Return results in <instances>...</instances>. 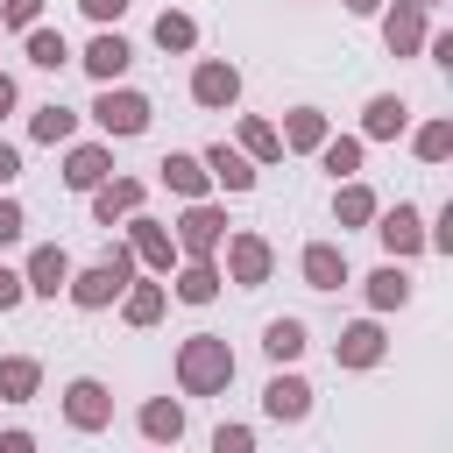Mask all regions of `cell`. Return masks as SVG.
Here are the masks:
<instances>
[{
    "label": "cell",
    "instance_id": "cell-35",
    "mask_svg": "<svg viewBox=\"0 0 453 453\" xmlns=\"http://www.w3.org/2000/svg\"><path fill=\"white\" fill-rule=\"evenodd\" d=\"M21 304H28V283H21V269H7V262H0V319H7V311H21Z\"/></svg>",
    "mask_w": 453,
    "mask_h": 453
},
{
    "label": "cell",
    "instance_id": "cell-27",
    "mask_svg": "<svg viewBox=\"0 0 453 453\" xmlns=\"http://www.w3.org/2000/svg\"><path fill=\"white\" fill-rule=\"evenodd\" d=\"M42 389V361L35 354H0V403H35Z\"/></svg>",
    "mask_w": 453,
    "mask_h": 453
},
{
    "label": "cell",
    "instance_id": "cell-22",
    "mask_svg": "<svg viewBox=\"0 0 453 453\" xmlns=\"http://www.w3.org/2000/svg\"><path fill=\"white\" fill-rule=\"evenodd\" d=\"M156 177H163L177 198H212V177H205V163H198L191 149H170V156L156 163Z\"/></svg>",
    "mask_w": 453,
    "mask_h": 453
},
{
    "label": "cell",
    "instance_id": "cell-9",
    "mask_svg": "<svg viewBox=\"0 0 453 453\" xmlns=\"http://www.w3.org/2000/svg\"><path fill=\"white\" fill-rule=\"evenodd\" d=\"M375 14H382L389 57H418V50H425V28H432V7H425V0H396V7H375Z\"/></svg>",
    "mask_w": 453,
    "mask_h": 453
},
{
    "label": "cell",
    "instance_id": "cell-29",
    "mask_svg": "<svg viewBox=\"0 0 453 453\" xmlns=\"http://www.w3.org/2000/svg\"><path fill=\"white\" fill-rule=\"evenodd\" d=\"M71 134H78V106L50 99V106H35V113H28V142H42V149H64Z\"/></svg>",
    "mask_w": 453,
    "mask_h": 453
},
{
    "label": "cell",
    "instance_id": "cell-11",
    "mask_svg": "<svg viewBox=\"0 0 453 453\" xmlns=\"http://www.w3.org/2000/svg\"><path fill=\"white\" fill-rule=\"evenodd\" d=\"M262 418H269V425H304V418H311V382L290 375V368H276V375L262 382Z\"/></svg>",
    "mask_w": 453,
    "mask_h": 453
},
{
    "label": "cell",
    "instance_id": "cell-24",
    "mask_svg": "<svg viewBox=\"0 0 453 453\" xmlns=\"http://www.w3.org/2000/svg\"><path fill=\"white\" fill-rule=\"evenodd\" d=\"M375 205H382V198H375L361 177H340V184H333V226H340V234H347V226H368Z\"/></svg>",
    "mask_w": 453,
    "mask_h": 453
},
{
    "label": "cell",
    "instance_id": "cell-42",
    "mask_svg": "<svg viewBox=\"0 0 453 453\" xmlns=\"http://www.w3.org/2000/svg\"><path fill=\"white\" fill-rule=\"evenodd\" d=\"M0 453H35V432H21V425H14V432H0Z\"/></svg>",
    "mask_w": 453,
    "mask_h": 453
},
{
    "label": "cell",
    "instance_id": "cell-33",
    "mask_svg": "<svg viewBox=\"0 0 453 453\" xmlns=\"http://www.w3.org/2000/svg\"><path fill=\"white\" fill-rule=\"evenodd\" d=\"M234 142H241V149H248L255 163H276V156H283V134H276V120H262V113H241Z\"/></svg>",
    "mask_w": 453,
    "mask_h": 453
},
{
    "label": "cell",
    "instance_id": "cell-17",
    "mask_svg": "<svg viewBox=\"0 0 453 453\" xmlns=\"http://www.w3.org/2000/svg\"><path fill=\"white\" fill-rule=\"evenodd\" d=\"M71 269H78V262H71L57 241H42V248H28V262H21V283H28V297H64Z\"/></svg>",
    "mask_w": 453,
    "mask_h": 453
},
{
    "label": "cell",
    "instance_id": "cell-34",
    "mask_svg": "<svg viewBox=\"0 0 453 453\" xmlns=\"http://www.w3.org/2000/svg\"><path fill=\"white\" fill-rule=\"evenodd\" d=\"M156 50L191 57V50H198V21H191V14H177V7H163V14H156Z\"/></svg>",
    "mask_w": 453,
    "mask_h": 453
},
{
    "label": "cell",
    "instance_id": "cell-13",
    "mask_svg": "<svg viewBox=\"0 0 453 453\" xmlns=\"http://www.w3.org/2000/svg\"><path fill=\"white\" fill-rule=\"evenodd\" d=\"M71 64H85V78H92V85H113V78H127L134 50H127V35H120V28H99V35L85 42V57H71Z\"/></svg>",
    "mask_w": 453,
    "mask_h": 453
},
{
    "label": "cell",
    "instance_id": "cell-40",
    "mask_svg": "<svg viewBox=\"0 0 453 453\" xmlns=\"http://www.w3.org/2000/svg\"><path fill=\"white\" fill-rule=\"evenodd\" d=\"M425 50H432V64H453V28H425Z\"/></svg>",
    "mask_w": 453,
    "mask_h": 453
},
{
    "label": "cell",
    "instance_id": "cell-2",
    "mask_svg": "<svg viewBox=\"0 0 453 453\" xmlns=\"http://www.w3.org/2000/svg\"><path fill=\"white\" fill-rule=\"evenodd\" d=\"M226 382H234V347L219 333L177 340V389L184 396H226Z\"/></svg>",
    "mask_w": 453,
    "mask_h": 453
},
{
    "label": "cell",
    "instance_id": "cell-5",
    "mask_svg": "<svg viewBox=\"0 0 453 453\" xmlns=\"http://www.w3.org/2000/svg\"><path fill=\"white\" fill-rule=\"evenodd\" d=\"M170 234H177V262H184V255H219V241H226V205L184 198V219H177Z\"/></svg>",
    "mask_w": 453,
    "mask_h": 453
},
{
    "label": "cell",
    "instance_id": "cell-1",
    "mask_svg": "<svg viewBox=\"0 0 453 453\" xmlns=\"http://www.w3.org/2000/svg\"><path fill=\"white\" fill-rule=\"evenodd\" d=\"M142 276V262H134V248L127 241H113L99 262H85V269H71V283H64V297L78 304V311H106V304H120V290Z\"/></svg>",
    "mask_w": 453,
    "mask_h": 453
},
{
    "label": "cell",
    "instance_id": "cell-39",
    "mask_svg": "<svg viewBox=\"0 0 453 453\" xmlns=\"http://www.w3.org/2000/svg\"><path fill=\"white\" fill-rule=\"evenodd\" d=\"M78 14H85V21H99V28H113V21L127 14V0H78Z\"/></svg>",
    "mask_w": 453,
    "mask_h": 453
},
{
    "label": "cell",
    "instance_id": "cell-10",
    "mask_svg": "<svg viewBox=\"0 0 453 453\" xmlns=\"http://www.w3.org/2000/svg\"><path fill=\"white\" fill-rule=\"evenodd\" d=\"M234 99H241V71H234L226 57H198V64H191V106L226 113Z\"/></svg>",
    "mask_w": 453,
    "mask_h": 453
},
{
    "label": "cell",
    "instance_id": "cell-20",
    "mask_svg": "<svg viewBox=\"0 0 453 453\" xmlns=\"http://www.w3.org/2000/svg\"><path fill=\"white\" fill-rule=\"evenodd\" d=\"M411 127V106H403V92H375L368 106H361V142H396Z\"/></svg>",
    "mask_w": 453,
    "mask_h": 453
},
{
    "label": "cell",
    "instance_id": "cell-32",
    "mask_svg": "<svg viewBox=\"0 0 453 453\" xmlns=\"http://www.w3.org/2000/svg\"><path fill=\"white\" fill-rule=\"evenodd\" d=\"M304 347H311V333H304V319H269V326H262V354H269L276 368H290V361H297Z\"/></svg>",
    "mask_w": 453,
    "mask_h": 453
},
{
    "label": "cell",
    "instance_id": "cell-12",
    "mask_svg": "<svg viewBox=\"0 0 453 453\" xmlns=\"http://www.w3.org/2000/svg\"><path fill=\"white\" fill-rule=\"evenodd\" d=\"M382 354H389V340H382V326L375 319H354V326H340V340H333V368H382Z\"/></svg>",
    "mask_w": 453,
    "mask_h": 453
},
{
    "label": "cell",
    "instance_id": "cell-25",
    "mask_svg": "<svg viewBox=\"0 0 453 453\" xmlns=\"http://www.w3.org/2000/svg\"><path fill=\"white\" fill-rule=\"evenodd\" d=\"M163 311H170V290H163V283H142V276H134V283L120 290V319H127L134 333H149Z\"/></svg>",
    "mask_w": 453,
    "mask_h": 453
},
{
    "label": "cell",
    "instance_id": "cell-45",
    "mask_svg": "<svg viewBox=\"0 0 453 453\" xmlns=\"http://www.w3.org/2000/svg\"><path fill=\"white\" fill-rule=\"evenodd\" d=\"M425 7H446V0H425Z\"/></svg>",
    "mask_w": 453,
    "mask_h": 453
},
{
    "label": "cell",
    "instance_id": "cell-16",
    "mask_svg": "<svg viewBox=\"0 0 453 453\" xmlns=\"http://www.w3.org/2000/svg\"><path fill=\"white\" fill-rule=\"evenodd\" d=\"M297 276H304V290H340V283H354V269H347V248H340V241H304Z\"/></svg>",
    "mask_w": 453,
    "mask_h": 453
},
{
    "label": "cell",
    "instance_id": "cell-36",
    "mask_svg": "<svg viewBox=\"0 0 453 453\" xmlns=\"http://www.w3.org/2000/svg\"><path fill=\"white\" fill-rule=\"evenodd\" d=\"M28 234V212H21V198H0V248H14Z\"/></svg>",
    "mask_w": 453,
    "mask_h": 453
},
{
    "label": "cell",
    "instance_id": "cell-37",
    "mask_svg": "<svg viewBox=\"0 0 453 453\" xmlns=\"http://www.w3.org/2000/svg\"><path fill=\"white\" fill-rule=\"evenodd\" d=\"M42 21V0H0V28H28Z\"/></svg>",
    "mask_w": 453,
    "mask_h": 453
},
{
    "label": "cell",
    "instance_id": "cell-30",
    "mask_svg": "<svg viewBox=\"0 0 453 453\" xmlns=\"http://www.w3.org/2000/svg\"><path fill=\"white\" fill-rule=\"evenodd\" d=\"M311 156H319V170L340 184V177H361V156H368V142H361V134H326Z\"/></svg>",
    "mask_w": 453,
    "mask_h": 453
},
{
    "label": "cell",
    "instance_id": "cell-26",
    "mask_svg": "<svg viewBox=\"0 0 453 453\" xmlns=\"http://www.w3.org/2000/svg\"><path fill=\"white\" fill-rule=\"evenodd\" d=\"M134 425H142V439L177 446V439H184V403H177V396H149V403L134 411Z\"/></svg>",
    "mask_w": 453,
    "mask_h": 453
},
{
    "label": "cell",
    "instance_id": "cell-43",
    "mask_svg": "<svg viewBox=\"0 0 453 453\" xmlns=\"http://www.w3.org/2000/svg\"><path fill=\"white\" fill-rule=\"evenodd\" d=\"M21 106V85H14V71H0V120Z\"/></svg>",
    "mask_w": 453,
    "mask_h": 453
},
{
    "label": "cell",
    "instance_id": "cell-38",
    "mask_svg": "<svg viewBox=\"0 0 453 453\" xmlns=\"http://www.w3.org/2000/svg\"><path fill=\"white\" fill-rule=\"evenodd\" d=\"M248 446H255L248 425H219V432H212V453H248Z\"/></svg>",
    "mask_w": 453,
    "mask_h": 453
},
{
    "label": "cell",
    "instance_id": "cell-3",
    "mask_svg": "<svg viewBox=\"0 0 453 453\" xmlns=\"http://www.w3.org/2000/svg\"><path fill=\"white\" fill-rule=\"evenodd\" d=\"M149 120H156V106H149V92H134V85H99V99H92V127L106 134V142H134V134H149Z\"/></svg>",
    "mask_w": 453,
    "mask_h": 453
},
{
    "label": "cell",
    "instance_id": "cell-6",
    "mask_svg": "<svg viewBox=\"0 0 453 453\" xmlns=\"http://www.w3.org/2000/svg\"><path fill=\"white\" fill-rule=\"evenodd\" d=\"M368 234L389 248V262H411V255H425V212L418 205H375V219H368Z\"/></svg>",
    "mask_w": 453,
    "mask_h": 453
},
{
    "label": "cell",
    "instance_id": "cell-14",
    "mask_svg": "<svg viewBox=\"0 0 453 453\" xmlns=\"http://www.w3.org/2000/svg\"><path fill=\"white\" fill-rule=\"evenodd\" d=\"M99 177H113V142H106V134H99V142H78V134H71V142H64V184H71V191H92Z\"/></svg>",
    "mask_w": 453,
    "mask_h": 453
},
{
    "label": "cell",
    "instance_id": "cell-31",
    "mask_svg": "<svg viewBox=\"0 0 453 453\" xmlns=\"http://www.w3.org/2000/svg\"><path fill=\"white\" fill-rule=\"evenodd\" d=\"M403 134H411V156L432 163V170L453 156V120H446V113H432V120H418V127H403Z\"/></svg>",
    "mask_w": 453,
    "mask_h": 453
},
{
    "label": "cell",
    "instance_id": "cell-21",
    "mask_svg": "<svg viewBox=\"0 0 453 453\" xmlns=\"http://www.w3.org/2000/svg\"><path fill=\"white\" fill-rule=\"evenodd\" d=\"M276 134H283V156H311V149H319V142L333 134V120H326L319 106H290Z\"/></svg>",
    "mask_w": 453,
    "mask_h": 453
},
{
    "label": "cell",
    "instance_id": "cell-4",
    "mask_svg": "<svg viewBox=\"0 0 453 453\" xmlns=\"http://www.w3.org/2000/svg\"><path fill=\"white\" fill-rule=\"evenodd\" d=\"M219 276H226L234 290H262V283L276 276V248H269V234L234 226V234L219 241Z\"/></svg>",
    "mask_w": 453,
    "mask_h": 453
},
{
    "label": "cell",
    "instance_id": "cell-28",
    "mask_svg": "<svg viewBox=\"0 0 453 453\" xmlns=\"http://www.w3.org/2000/svg\"><path fill=\"white\" fill-rule=\"evenodd\" d=\"M21 57H28L35 71H64V64H71V42H64V28L28 21V28H21Z\"/></svg>",
    "mask_w": 453,
    "mask_h": 453
},
{
    "label": "cell",
    "instance_id": "cell-19",
    "mask_svg": "<svg viewBox=\"0 0 453 453\" xmlns=\"http://www.w3.org/2000/svg\"><path fill=\"white\" fill-rule=\"evenodd\" d=\"M142 191H149L142 177H99L85 198H92V219H99V226H113V219H127V212L142 205Z\"/></svg>",
    "mask_w": 453,
    "mask_h": 453
},
{
    "label": "cell",
    "instance_id": "cell-41",
    "mask_svg": "<svg viewBox=\"0 0 453 453\" xmlns=\"http://www.w3.org/2000/svg\"><path fill=\"white\" fill-rule=\"evenodd\" d=\"M14 177H21V149H14V142H0V191H7Z\"/></svg>",
    "mask_w": 453,
    "mask_h": 453
},
{
    "label": "cell",
    "instance_id": "cell-15",
    "mask_svg": "<svg viewBox=\"0 0 453 453\" xmlns=\"http://www.w3.org/2000/svg\"><path fill=\"white\" fill-rule=\"evenodd\" d=\"M198 163H205V177H212L219 191H234V198H241V191H255V170H262V163H255L241 142H212Z\"/></svg>",
    "mask_w": 453,
    "mask_h": 453
},
{
    "label": "cell",
    "instance_id": "cell-8",
    "mask_svg": "<svg viewBox=\"0 0 453 453\" xmlns=\"http://www.w3.org/2000/svg\"><path fill=\"white\" fill-rule=\"evenodd\" d=\"M127 248H134V262H142V269H156V276H170V269H177V234H170L163 219H149L142 205L127 212Z\"/></svg>",
    "mask_w": 453,
    "mask_h": 453
},
{
    "label": "cell",
    "instance_id": "cell-44",
    "mask_svg": "<svg viewBox=\"0 0 453 453\" xmlns=\"http://www.w3.org/2000/svg\"><path fill=\"white\" fill-rule=\"evenodd\" d=\"M375 7H382V0H347V14H375Z\"/></svg>",
    "mask_w": 453,
    "mask_h": 453
},
{
    "label": "cell",
    "instance_id": "cell-7",
    "mask_svg": "<svg viewBox=\"0 0 453 453\" xmlns=\"http://www.w3.org/2000/svg\"><path fill=\"white\" fill-rule=\"evenodd\" d=\"M64 425L71 432H106L113 425V389L99 375H71L64 382Z\"/></svg>",
    "mask_w": 453,
    "mask_h": 453
},
{
    "label": "cell",
    "instance_id": "cell-23",
    "mask_svg": "<svg viewBox=\"0 0 453 453\" xmlns=\"http://www.w3.org/2000/svg\"><path fill=\"white\" fill-rule=\"evenodd\" d=\"M361 290H368V311H403L411 304V269L403 262H382V269L361 276Z\"/></svg>",
    "mask_w": 453,
    "mask_h": 453
},
{
    "label": "cell",
    "instance_id": "cell-18",
    "mask_svg": "<svg viewBox=\"0 0 453 453\" xmlns=\"http://www.w3.org/2000/svg\"><path fill=\"white\" fill-rule=\"evenodd\" d=\"M219 283H226V276H219V255H184V262H177L170 297H177V304H212V297H219Z\"/></svg>",
    "mask_w": 453,
    "mask_h": 453
}]
</instances>
